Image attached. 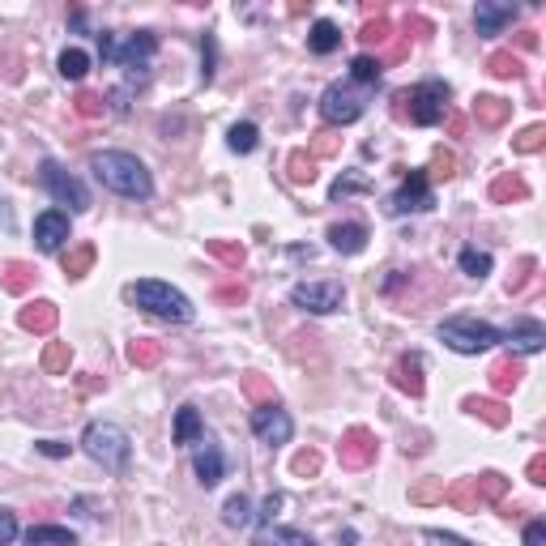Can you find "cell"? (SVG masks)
<instances>
[{
    "mask_svg": "<svg viewBox=\"0 0 546 546\" xmlns=\"http://www.w3.org/2000/svg\"><path fill=\"white\" fill-rule=\"evenodd\" d=\"M90 171H94V180L103 188H112V193L128 196V201H145V196L154 193V180H150V171L145 163L124 150H103V154L90 158Z\"/></svg>",
    "mask_w": 546,
    "mask_h": 546,
    "instance_id": "1",
    "label": "cell"
},
{
    "mask_svg": "<svg viewBox=\"0 0 546 546\" xmlns=\"http://www.w3.org/2000/svg\"><path fill=\"white\" fill-rule=\"evenodd\" d=\"M128 299L145 308L150 316H163V321H175V324H188L193 321V303H188V294L175 291L171 282H158V278H141L128 286Z\"/></svg>",
    "mask_w": 546,
    "mask_h": 546,
    "instance_id": "2",
    "label": "cell"
},
{
    "mask_svg": "<svg viewBox=\"0 0 546 546\" xmlns=\"http://www.w3.org/2000/svg\"><path fill=\"white\" fill-rule=\"evenodd\" d=\"M82 449L94 457L103 470H115V474H124L128 470V452H133V444H128V435L115 427V422H90L82 435Z\"/></svg>",
    "mask_w": 546,
    "mask_h": 546,
    "instance_id": "3",
    "label": "cell"
},
{
    "mask_svg": "<svg viewBox=\"0 0 546 546\" xmlns=\"http://www.w3.org/2000/svg\"><path fill=\"white\" fill-rule=\"evenodd\" d=\"M440 342L452 346L457 354H478L495 346V342H504L500 329H491L487 321H474V316H449V321L440 324Z\"/></svg>",
    "mask_w": 546,
    "mask_h": 546,
    "instance_id": "4",
    "label": "cell"
},
{
    "mask_svg": "<svg viewBox=\"0 0 546 546\" xmlns=\"http://www.w3.org/2000/svg\"><path fill=\"white\" fill-rule=\"evenodd\" d=\"M158 39L150 30H137V35H98V56L103 60H115V65H124V69H145V60L154 56Z\"/></svg>",
    "mask_w": 546,
    "mask_h": 546,
    "instance_id": "5",
    "label": "cell"
},
{
    "mask_svg": "<svg viewBox=\"0 0 546 546\" xmlns=\"http://www.w3.org/2000/svg\"><path fill=\"white\" fill-rule=\"evenodd\" d=\"M397 103H402V107H406L410 103V120H414V124H422V128H432V124H440V120H444V112H449V85L444 82H422V85H414V90H402V94H397Z\"/></svg>",
    "mask_w": 546,
    "mask_h": 546,
    "instance_id": "6",
    "label": "cell"
},
{
    "mask_svg": "<svg viewBox=\"0 0 546 546\" xmlns=\"http://www.w3.org/2000/svg\"><path fill=\"white\" fill-rule=\"evenodd\" d=\"M39 180H43V188L56 196V201H65L69 210H90V193H85V184L77 180V175H69L56 158H47V163L39 167Z\"/></svg>",
    "mask_w": 546,
    "mask_h": 546,
    "instance_id": "7",
    "label": "cell"
},
{
    "mask_svg": "<svg viewBox=\"0 0 546 546\" xmlns=\"http://www.w3.org/2000/svg\"><path fill=\"white\" fill-rule=\"evenodd\" d=\"M432 205H435V196H432L427 171H410V180L384 201V210H389L392 218H402V213H422V210H432Z\"/></svg>",
    "mask_w": 546,
    "mask_h": 546,
    "instance_id": "8",
    "label": "cell"
},
{
    "mask_svg": "<svg viewBox=\"0 0 546 546\" xmlns=\"http://www.w3.org/2000/svg\"><path fill=\"white\" fill-rule=\"evenodd\" d=\"M342 299H346V291H342V282H299L291 291V303L303 312H316V316H329V312L342 308Z\"/></svg>",
    "mask_w": 546,
    "mask_h": 546,
    "instance_id": "9",
    "label": "cell"
},
{
    "mask_svg": "<svg viewBox=\"0 0 546 546\" xmlns=\"http://www.w3.org/2000/svg\"><path fill=\"white\" fill-rule=\"evenodd\" d=\"M321 115L329 124H354L359 115H363V94L354 90V85H329L321 94Z\"/></svg>",
    "mask_w": 546,
    "mask_h": 546,
    "instance_id": "10",
    "label": "cell"
},
{
    "mask_svg": "<svg viewBox=\"0 0 546 546\" xmlns=\"http://www.w3.org/2000/svg\"><path fill=\"white\" fill-rule=\"evenodd\" d=\"M376 449H380V440L367 427H351V432H342L337 462L346 465V470H367V465L376 462Z\"/></svg>",
    "mask_w": 546,
    "mask_h": 546,
    "instance_id": "11",
    "label": "cell"
},
{
    "mask_svg": "<svg viewBox=\"0 0 546 546\" xmlns=\"http://www.w3.org/2000/svg\"><path fill=\"white\" fill-rule=\"evenodd\" d=\"M253 432L261 444H273V449H278V444H286L294 435V419L278 406H256L253 410Z\"/></svg>",
    "mask_w": 546,
    "mask_h": 546,
    "instance_id": "12",
    "label": "cell"
},
{
    "mask_svg": "<svg viewBox=\"0 0 546 546\" xmlns=\"http://www.w3.org/2000/svg\"><path fill=\"white\" fill-rule=\"evenodd\" d=\"M65 239H69V213L47 210V213L35 218V243H39L43 253H60Z\"/></svg>",
    "mask_w": 546,
    "mask_h": 546,
    "instance_id": "13",
    "label": "cell"
},
{
    "mask_svg": "<svg viewBox=\"0 0 546 546\" xmlns=\"http://www.w3.org/2000/svg\"><path fill=\"white\" fill-rule=\"evenodd\" d=\"M17 324H22L26 333H52L60 324V308L52 299H35V303H26V308L17 312Z\"/></svg>",
    "mask_w": 546,
    "mask_h": 546,
    "instance_id": "14",
    "label": "cell"
},
{
    "mask_svg": "<svg viewBox=\"0 0 546 546\" xmlns=\"http://www.w3.org/2000/svg\"><path fill=\"white\" fill-rule=\"evenodd\" d=\"M512 22H517V5H491V0H482L474 9L478 35H500V30L512 26Z\"/></svg>",
    "mask_w": 546,
    "mask_h": 546,
    "instance_id": "15",
    "label": "cell"
},
{
    "mask_svg": "<svg viewBox=\"0 0 546 546\" xmlns=\"http://www.w3.org/2000/svg\"><path fill=\"white\" fill-rule=\"evenodd\" d=\"M392 389L410 392V397H422V359L419 354H402L397 363H392Z\"/></svg>",
    "mask_w": 546,
    "mask_h": 546,
    "instance_id": "16",
    "label": "cell"
},
{
    "mask_svg": "<svg viewBox=\"0 0 546 546\" xmlns=\"http://www.w3.org/2000/svg\"><path fill=\"white\" fill-rule=\"evenodd\" d=\"M35 282H39V269L30 265V261H5V265H0V291L26 294Z\"/></svg>",
    "mask_w": 546,
    "mask_h": 546,
    "instance_id": "17",
    "label": "cell"
},
{
    "mask_svg": "<svg viewBox=\"0 0 546 546\" xmlns=\"http://www.w3.org/2000/svg\"><path fill=\"white\" fill-rule=\"evenodd\" d=\"M329 243H333V253H342V256L363 253L367 226L363 223H333V226H329Z\"/></svg>",
    "mask_w": 546,
    "mask_h": 546,
    "instance_id": "18",
    "label": "cell"
},
{
    "mask_svg": "<svg viewBox=\"0 0 546 546\" xmlns=\"http://www.w3.org/2000/svg\"><path fill=\"white\" fill-rule=\"evenodd\" d=\"M521 376H525V367H521V359H500V363H491V372H487V380H491V392L495 397H508V392L521 384Z\"/></svg>",
    "mask_w": 546,
    "mask_h": 546,
    "instance_id": "19",
    "label": "cell"
},
{
    "mask_svg": "<svg viewBox=\"0 0 546 546\" xmlns=\"http://www.w3.org/2000/svg\"><path fill=\"white\" fill-rule=\"evenodd\" d=\"M226 474V462H223V449L205 440V449L196 452V478H201V487H218Z\"/></svg>",
    "mask_w": 546,
    "mask_h": 546,
    "instance_id": "20",
    "label": "cell"
},
{
    "mask_svg": "<svg viewBox=\"0 0 546 546\" xmlns=\"http://www.w3.org/2000/svg\"><path fill=\"white\" fill-rule=\"evenodd\" d=\"M525 196H530V184L521 180L517 171H504V175L491 180V201L495 205H512V201H525Z\"/></svg>",
    "mask_w": 546,
    "mask_h": 546,
    "instance_id": "21",
    "label": "cell"
},
{
    "mask_svg": "<svg viewBox=\"0 0 546 546\" xmlns=\"http://www.w3.org/2000/svg\"><path fill=\"white\" fill-rule=\"evenodd\" d=\"M504 342L517 354H538L546 346V333H542V324L538 321H525V324H517L512 333H504Z\"/></svg>",
    "mask_w": 546,
    "mask_h": 546,
    "instance_id": "22",
    "label": "cell"
},
{
    "mask_svg": "<svg viewBox=\"0 0 546 546\" xmlns=\"http://www.w3.org/2000/svg\"><path fill=\"white\" fill-rule=\"evenodd\" d=\"M465 410H470L474 419H482L487 427H508V419H512L500 397H465Z\"/></svg>",
    "mask_w": 546,
    "mask_h": 546,
    "instance_id": "23",
    "label": "cell"
},
{
    "mask_svg": "<svg viewBox=\"0 0 546 546\" xmlns=\"http://www.w3.org/2000/svg\"><path fill=\"white\" fill-rule=\"evenodd\" d=\"M512 115V103H504V98H495V94H478L474 98V120L482 128H500Z\"/></svg>",
    "mask_w": 546,
    "mask_h": 546,
    "instance_id": "24",
    "label": "cell"
},
{
    "mask_svg": "<svg viewBox=\"0 0 546 546\" xmlns=\"http://www.w3.org/2000/svg\"><path fill=\"white\" fill-rule=\"evenodd\" d=\"M253 546H316V538H308L303 530H282V525H265L253 538Z\"/></svg>",
    "mask_w": 546,
    "mask_h": 546,
    "instance_id": "25",
    "label": "cell"
},
{
    "mask_svg": "<svg viewBox=\"0 0 546 546\" xmlns=\"http://www.w3.org/2000/svg\"><path fill=\"white\" fill-rule=\"evenodd\" d=\"M444 500H449L457 512H478V508H482L474 478H457V482H449V487H444Z\"/></svg>",
    "mask_w": 546,
    "mask_h": 546,
    "instance_id": "26",
    "label": "cell"
},
{
    "mask_svg": "<svg viewBox=\"0 0 546 546\" xmlns=\"http://www.w3.org/2000/svg\"><path fill=\"white\" fill-rule=\"evenodd\" d=\"M22 546H77V533L65 530V525H35L22 538Z\"/></svg>",
    "mask_w": 546,
    "mask_h": 546,
    "instance_id": "27",
    "label": "cell"
},
{
    "mask_svg": "<svg viewBox=\"0 0 546 546\" xmlns=\"http://www.w3.org/2000/svg\"><path fill=\"white\" fill-rule=\"evenodd\" d=\"M243 397H248L253 406H278V389H273V380L261 376V372H248V376H243Z\"/></svg>",
    "mask_w": 546,
    "mask_h": 546,
    "instance_id": "28",
    "label": "cell"
},
{
    "mask_svg": "<svg viewBox=\"0 0 546 546\" xmlns=\"http://www.w3.org/2000/svg\"><path fill=\"white\" fill-rule=\"evenodd\" d=\"M201 435H205V427H201L196 406H180V410H175V444H201Z\"/></svg>",
    "mask_w": 546,
    "mask_h": 546,
    "instance_id": "29",
    "label": "cell"
},
{
    "mask_svg": "<svg viewBox=\"0 0 546 546\" xmlns=\"http://www.w3.org/2000/svg\"><path fill=\"white\" fill-rule=\"evenodd\" d=\"M69 363H73L69 342H47V346H43L39 367L47 372V376H69Z\"/></svg>",
    "mask_w": 546,
    "mask_h": 546,
    "instance_id": "30",
    "label": "cell"
},
{
    "mask_svg": "<svg viewBox=\"0 0 546 546\" xmlns=\"http://www.w3.org/2000/svg\"><path fill=\"white\" fill-rule=\"evenodd\" d=\"M128 363L133 367H158L163 363V342H154V337H137V342H128Z\"/></svg>",
    "mask_w": 546,
    "mask_h": 546,
    "instance_id": "31",
    "label": "cell"
},
{
    "mask_svg": "<svg viewBox=\"0 0 546 546\" xmlns=\"http://www.w3.org/2000/svg\"><path fill=\"white\" fill-rule=\"evenodd\" d=\"M56 69H60V77H65V82H82L85 73H90V56H85L82 47H65V52H60V60H56Z\"/></svg>",
    "mask_w": 546,
    "mask_h": 546,
    "instance_id": "32",
    "label": "cell"
},
{
    "mask_svg": "<svg viewBox=\"0 0 546 546\" xmlns=\"http://www.w3.org/2000/svg\"><path fill=\"white\" fill-rule=\"evenodd\" d=\"M308 47L316 52V56H329V52H337L342 47V30L333 26V22H316L308 35Z\"/></svg>",
    "mask_w": 546,
    "mask_h": 546,
    "instance_id": "33",
    "label": "cell"
},
{
    "mask_svg": "<svg viewBox=\"0 0 546 546\" xmlns=\"http://www.w3.org/2000/svg\"><path fill=\"white\" fill-rule=\"evenodd\" d=\"M474 487H478V500H482V504H504L508 478H504V474H495V470H487V474H478V478H474Z\"/></svg>",
    "mask_w": 546,
    "mask_h": 546,
    "instance_id": "34",
    "label": "cell"
},
{
    "mask_svg": "<svg viewBox=\"0 0 546 546\" xmlns=\"http://www.w3.org/2000/svg\"><path fill=\"white\" fill-rule=\"evenodd\" d=\"M94 243H77V248H69V253H65V273H69V278H85V273H90V265H94Z\"/></svg>",
    "mask_w": 546,
    "mask_h": 546,
    "instance_id": "35",
    "label": "cell"
},
{
    "mask_svg": "<svg viewBox=\"0 0 546 546\" xmlns=\"http://www.w3.org/2000/svg\"><path fill=\"white\" fill-rule=\"evenodd\" d=\"M286 180L291 184H312L316 180V158H312L308 150H294V154L286 158Z\"/></svg>",
    "mask_w": 546,
    "mask_h": 546,
    "instance_id": "36",
    "label": "cell"
},
{
    "mask_svg": "<svg viewBox=\"0 0 546 546\" xmlns=\"http://www.w3.org/2000/svg\"><path fill=\"white\" fill-rule=\"evenodd\" d=\"M205 253L210 256H218V261H223L226 269H239L243 265V243H231V239H205Z\"/></svg>",
    "mask_w": 546,
    "mask_h": 546,
    "instance_id": "37",
    "label": "cell"
},
{
    "mask_svg": "<svg viewBox=\"0 0 546 546\" xmlns=\"http://www.w3.org/2000/svg\"><path fill=\"white\" fill-rule=\"evenodd\" d=\"M256 141H261V128L248 124V120H243V124H235L231 133H226V145H231L235 154H253Z\"/></svg>",
    "mask_w": 546,
    "mask_h": 546,
    "instance_id": "38",
    "label": "cell"
},
{
    "mask_svg": "<svg viewBox=\"0 0 546 546\" xmlns=\"http://www.w3.org/2000/svg\"><path fill=\"white\" fill-rule=\"evenodd\" d=\"M389 39H392V22L384 14L367 17L363 30H359V43H363V47H380V43H389Z\"/></svg>",
    "mask_w": 546,
    "mask_h": 546,
    "instance_id": "39",
    "label": "cell"
},
{
    "mask_svg": "<svg viewBox=\"0 0 546 546\" xmlns=\"http://www.w3.org/2000/svg\"><path fill=\"white\" fill-rule=\"evenodd\" d=\"M487 73L491 77H521L525 73V65H521V56H512V52H491L487 56Z\"/></svg>",
    "mask_w": 546,
    "mask_h": 546,
    "instance_id": "40",
    "label": "cell"
},
{
    "mask_svg": "<svg viewBox=\"0 0 546 546\" xmlns=\"http://www.w3.org/2000/svg\"><path fill=\"white\" fill-rule=\"evenodd\" d=\"M457 175V154L444 150V145H435L432 150V167H427V180H452Z\"/></svg>",
    "mask_w": 546,
    "mask_h": 546,
    "instance_id": "41",
    "label": "cell"
},
{
    "mask_svg": "<svg viewBox=\"0 0 546 546\" xmlns=\"http://www.w3.org/2000/svg\"><path fill=\"white\" fill-rule=\"evenodd\" d=\"M542 145H546V124H530L512 137V150H517V154H538Z\"/></svg>",
    "mask_w": 546,
    "mask_h": 546,
    "instance_id": "42",
    "label": "cell"
},
{
    "mask_svg": "<svg viewBox=\"0 0 546 546\" xmlns=\"http://www.w3.org/2000/svg\"><path fill=\"white\" fill-rule=\"evenodd\" d=\"M380 73H384V65H380L376 56H367V52H363V56H354V60H351V77H354L359 85H376V82H380Z\"/></svg>",
    "mask_w": 546,
    "mask_h": 546,
    "instance_id": "43",
    "label": "cell"
},
{
    "mask_svg": "<svg viewBox=\"0 0 546 546\" xmlns=\"http://www.w3.org/2000/svg\"><path fill=\"white\" fill-rule=\"evenodd\" d=\"M444 500V478H422L410 487V504H440Z\"/></svg>",
    "mask_w": 546,
    "mask_h": 546,
    "instance_id": "44",
    "label": "cell"
},
{
    "mask_svg": "<svg viewBox=\"0 0 546 546\" xmlns=\"http://www.w3.org/2000/svg\"><path fill=\"white\" fill-rule=\"evenodd\" d=\"M73 112L82 115V120H98V115L107 112V103H103V94H94V90H82V94L73 98Z\"/></svg>",
    "mask_w": 546,
    "mask_h": 546,
    "instance_id": "45",
    "label": "cell"
},
{
    "mask_svg": "<svg viewBox=\"0 0 546 546\" xmlns=\"http://www.w3.org/2000/svg\"><path fill=\"white\" fill-rule=\"evenodd\" d=\"M223 521L226 525H248L253 521V504H248V495H231L223 508Z\"/></svg>",
    "mask_w": 546,
    "mask_h": 546,
    "instance_id": "46",
    "label": "cell"
},
{
    "mask_svg": "<svg viewBox=\"0 0 546 546\" xmlns=\"http://www.w3.org/2000/svg\"><path fill=\"white\" fill-rule=\"evenodd\" d=\"M462 273H465V278H487V273H491V256L478 253V248H465V253H462Z\"/></svg>",
    "mask_w": 546,
    "mask_h": 546,
    "instance_id": "47",
    "label": "cell"
},
{
    "mask_svg": "<svg viewBox=\"0 0 546 546\" xmlns=\"http://www.w3.org/2000/svg\"><path fill=\"white\" fill-rule=\"evenodd\" d=\"M333 154H342V137H337L333 128H321L312 137V158H333Z\"/></svg>",
    "mask_w": 546,
    "mask_h": 546,
    "instance_id": "48",
    "label": "cell"
},
{
    "mask_svg": "<svg viewBox=\"0 0 546 546\" xmlns=\"http://www.w3.org/2000/svg\"><path fill=\"white\" fill-rule=\"evenodd\" d=\"M533 269H538V261H533V256H521V261H517V273L508 278V294H521V291H525V286L533 282Z\"/></svg>",
    "mask_w": 546,
    "mask_h": 546,
    "instance_id": "49",
    "label": "cell"
},
{
    "mask_svg": "<svg viewBox=\"0 0 546 546\" xmlns=\"http://www.w3.org/2000/svg\"><path fill=\"white\" fill-rule=\"evenodd\" d=\"M291 470H294L299 478H316V474H321V452H316V449H303L299 457H294Z\"/></svg>",
    "mask_w": 546,
    "mask_h": 546,
    "instance_id": "50",
    "label": "cell"
},
{
    "mask_svg": "<svg viewBox=\"0 0 546 546\" xmlns=\"http://www.w3.org/2000/svg\"><path fill=\"white\" fill-rule=\"evenodd\" d=\"M17 542V517L9 508H0V546H14Z\"/></svg>",
    "mask_w": 546,
    "mask_h": 546,
    "instance_id": "51",
    "label": "cell"
},
{
    "mask_svg": "<svg viewBox=\"0 0 546 546\" xmlns=\"http://www.w3.org/2000/svg\"><path fill=\"white\" fill-rule=\"evenodd\" d=\"M422 542H427V546H470L465 538H457V533H444V530H427V533H422Z\"/></svg>",
    "mask_w": 546,
    "mask_h": 546,
    "instance_id": "52",
    "label": "cell"
},
{
    "mask_svg": "<svg viewBox=\"0 0 546 546\" xmlns=\"http://www.w3.org/2000/svg\"><path fill=\"white\" fill-rule=\"evenodd\" d=\"M525 478H530L533 487H542L546 482V457L538 452V457H530V465H525Z\"/></svg>",
    "mask_w": 546,
    "mask_h": 546,
    "instance_id": "53",
    "label": "cell"
},
{
    "mask_svg": "<svg viewBox=\"0 0 546 546\" xmlns=\"http://www.w3.org/2000/svg\"><path fill=\"white\" fill-rule=\"evenodd\" d=\"M248 299V286L235 282V286H218V303H243Z\"/></svg>",
    "mask_w": 546,
    "mask_h": 546,
    "instance_id": "54",
    "label": "cell"
},
{
    "mask_svg": "<svg viewBox=\"0 0 546 546\" xmlns=\"http://www.w3.org/2000/svg\"><path fill=\"white\" fill-rule=\"evenodd\" d=\"M201 56H205V69H201V77H205V82H213V39H210V35L201 39Z\"/></svg>",
    "mask_w": 546,
    "mask_h": 546,
    "instance_id": "55",
    "label": "cell"
},
{
    "mask_svg": "<svg viewBox=\"0 0 546 546\" xmlns=\"http://www.w3.org/2000/svg\"><path fill=\"white\" fill-rule=\"evenodd\" d=\"M351 193H367V184L363 180H337L333 184V196L342 201V196H351Z\"/></svg>",
    "mask_w": 546,
    "mask_h": 546,
    "instance_id": "56",
    "label": "cell"
},
{
    "mask_svg": "<svg viewBox=\"0 0 546 546\" xmlns=\"http://www.w3.org/2000/svg\"><path fill=\"white\" fill-rule=\"evenodd\" d=\"M278 508H282V495L273 491V495H269L265 504H261V512H256V517H261V521H273V517H278Z\"/></svg>",
    "mask_w": 546,
    "mask_h": 546,
    "instance_id": "57",
    "label": "cell"
},
{
    "mask_svg": "<svg viewBox=\"0 0 546 546\" xmlns=\"http://www.w3.org/2000/svg\"><path fill=\"white\" fill-rule=\"evenodd\" d=\"M546 542V525L542 521H533L530 530H525V546H542Z\"/></svg>",
    "mask_w": 546,
    "mask_h": 546,
    "instance_id": "58",
    "label": "cell"
},
{
    "mask_svg": "<svg viewBox=\"0 0 546 546\" xmlns=\"http://www.w3.org/2000/svg\"><path fill=\"white\" fill-rule=\"evenodd\" d=\"M39 452H43V457H65V452H69V444H60V440H43Z\"/></svg>",
    "mask_w": 546,
    "mask_h": 546,
    "instance_id": "59",
    "label": "cell"
},
{
    "mask_svg": "<svg viewBox=\"0 0 546 546\" xmlns=\"http://www.w3.org/2000/svg\"><path fill=\"white\" fill-rule=\"evenodd\" d=\"M517 43H521V47H525V52H533V47H538V30H521V35H517Z\"/></svg>",
    "mask_w": 546,
    "mask_h": 546,
    "instance_id": "60",
    "label": "cell"
},
{
    "mask_svg": "<svg viewBox=\"0 0 546 546\" xmlns=\"http://www.w3.org/2000/svg\"><path fill=\"white\" fill-rule=\"evenodd\" d=\"M406 30H419V35H432V22H422V17H406Z\"/></svg>",
    "mask_w": 546,
    "mask_h": 546,
    "instance_id": "61",
    "label": "cell"
},
{
    "mask_svg": "<svg viewBox=\"0 0 546 546\" xmlns=\"http://www.w3.org/2000/svg\"><path fill=\"white\" fill-rule=\"evenodd\" d=\"M449 133H452V137H462V133H465V115H449Z\"/></svg>",
    "mask_w": 546,
    "mask_h": 546,
    "instance_id": "62",
    "label": "cell"
}]
</instances>
